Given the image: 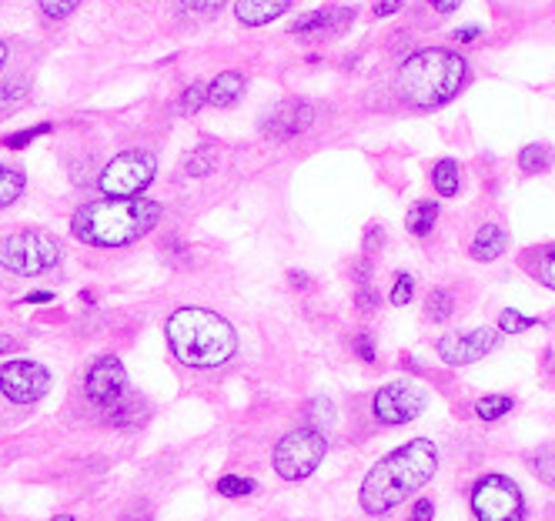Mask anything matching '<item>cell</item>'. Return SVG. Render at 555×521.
Masks as SVG:
<instances>
[{"mask_svg": "<svg viewBox=\"0 0 555 521\" xmlns=\"http://www.w3.org/2000/svg\"><path fill=\"white\" fill-rule=\"evenodd\" d=\"M452 311H455V298H452V291L435 288L432 294H428V301H425V314H428V318H432L435 324L449 321V318H452Z\"/></svg>", "mask_w": 555, "mask_h": 521, "instance_id": "d4e9b609", "label": "cell"}, {"mask_svg": "<svg viewBox=\"0 0 555 521\" xmlns=\"http://www.w3.org/2000/svg\"><path fill=\"white\" fill-rule=\"evenodd\" d=\"M27 97H31V87H27L24 77L4 81L0 84V114H11V111H17V107H24Z\"/></svg>", "mask_w": 555, "mask_h": 521, "instance_id": "cb8c5ba5", "label": "cell"}, {"mask_svg": "<svg viewBox=\"0 0 555 521\" xmlns=\"http://www.w3.org/2000/svg\"><path fill=\"white\" fill-rule=\"evenodd\" d=\"M24 188H27L24 171H17V167L0 164V211L11 208V204H17V198H21V194H24Z\"/></svg>", "mask_w": 555, "mask_h": 521, "instance_id": "7402d4cb", "label": "cell"}, {"mask_svg": "<svg viewBox=\"0 0 555 521\" xmlns=\"http://www.w3.org/2000/svg\"><path fill=\"white\" fill-rule=\"evenodd\" d=\"M505 248H509V234H505V231L499 228V224H482V228L475 231L469 254H472L475 261L492 264V261L502 258Z\"/></svg>", "mask_w": 555, "mask_h": 521, "instance_id": "ac0fdd59", "label": "cell"}, {"mask_svg": "<svg viewBox=\"0 0 555 521\" xmlns=\"http://www.w3.org/2000/svg\"><path fill=\"white\" fill-rule=\"evenodd\" d=\"M435 221H438L435 201H415L405 214V228L408 234H415V238H428V234L435 231Z\"/></svg>", "mask_w": 555, "mask_h": 521, "instance_id": "ffe728a7", "label": "cell"}, {"mask_svg": "<svg viewBox=\"0 0 555 521\" xmlns=\"http://www.w3.org/2000/svg\"><path fill=\"white\" fill-rule=\"evenodd\" d=\"M54 301V294L51 291H34V294H27L24 304H51Z\"/></svg>", "mask_w": 555, "mask_h": 521, "instance_id": "ee69618b", "label": "cell"}, {"mask_svg": "<svg viewBox=\"0 0 555 521\" xmlns=\"http://www.w3.org/2000/svg\"><path fill=\"white\" fill-rule=\"evenodd\" d=\"M469 81V64L445 47H425L415 51L398 71V94L415 111H435L459 97Z\"/></svg>", "mask_w": 555, "mask_h": 521, "instance_id": "277c9868", "label": "cell"}, {"mask_svg": "<svg viewBox=\"0 0 555 521\" xmlns=\"http://www.w3.org/2000/svg\"><path fill=\"white\" fill-rule=\"evenodd\" d=\"M412 298H415V278L412 274H395V284H392L388 301H392L395 308H405V304H412Z\"/></svg>", "mask_w": 555, "mask_h": 521, "instance_id": "d6a6232c", "label": "cell"}, {"mask_svg": "<svg viewBox=\"0 0 555 521\" xmlns=\"http://www.w3.org/2000/svg\"><path fill=\"white\" fill-rule=\"evenodd\" d=\"M428 4H432L438 14H455V11H459L462 0H428Z\"/></svg>", "mask_w": 555, "mask_h": 521, "instance_id": "7bdbcfd3", "label": "cell"}, {"mask_svg": "<svg viewBox=\"0 0 555 521\" xmlns=\"http://www.w3.org/2000/svg\"><path fill=\"white\" fill-rule=\"evenodd\" d=\"M61 264V241L51 231H17L0 241V268L17 278H41Z\"/></svg>", "mask_w": 555, "mask_h": 521, "instance_id": "5b68a950", "label": "cell"}, {"mask_svg": "<svg viewBox=\"0 0 555 521\" xmlns=\"http://www.w3.org/2000/svg\"><path fill=\"white\" fill-rule=\"evenodd\" d=\"M529 465H532V471H539L542 481H549V485L555 488V445H545L535 451V455L529 458Z\"/></svg>", "mask_w": 555, "mask_h": 521, "instance_id": "f1b7e54d", "label": "cell"}, {"mask_svg": "<svg viewBox=\"0 0 555 521\" xmlns=\"http://www.w3.org/2000/svg\"><path fill=\"white\" fill-rule=\"evenodd\" d=\"M291 4H295V0H238L235 17H238V24H245V27H265L271 21H278L285 11H291Z\"/></svg>", "mask_w": 555, "mask_h": 521, "instance_id": "e0dca14e", "label": "cell"}, {"mask_svg": "<svg viewBox=\"0 0 555 521\" xmlns=\"http://www.w3.org/2000/svg\"><path fill=\"white\" fill-rule=\"evenodd\" d=\"M432 518H435V505L428 498L415 501V508L408 511V521H432Z\"/></svg>", "mask_w": 555, "mask_h": 521, "instance_id": "f35d334b", "label": "cell"}, {"mask_svg": "<svg viewBox=\"0 0 555 521\" xmlns=\"http://www.w3.org/2000/svg\"><path fill=\"white\" fill-rule=\"evenodd\" d=\"M515 401L509 395H485L479 405H475V415H479L482 421H499L512 411Z\"/></svg>", "mask_w": 555, "mask_h": 521, "instance_id": "4316f807", "label": "cell"}, {"mask_svg": "<svg viewBox=\"0 0 555 521\" xmlns=\"http://www.w3.org/2000/svg\"><path fill=\"white\" fill-rule=\"evenodd\" d=\"M432 188L438 191V198H455L462 188V167L452 157H442L432 167Z\"/></svg>", "mask_w": 555, "mask_h": 521, "instance_id": "d6986e66", "label": "cell"}, {"mask_svg": "<svg viewBox=\"0 0 555 521\" xmlns=\"http://www.w3.org/2000/svg\"><path fill=\"white\" fill-rule=\"evenodd\" d=\"M171 355L188 368H221L235 358L238 331L208 308H178L164 324Z\"/></svg>", "mask_w": 555, "mask_h": 521, "instance_id": "3957f363", "label": "cell"}, {"mask_svg": "<svg viewBox=\"0 0 555 521\" xmlns=\"http://www.w3.org/2000/svg\"><path fill=\"white\" fill-rule=\"evenodd\" d=\"M101 411H104L107 425L118 428V431H134V428H141L144 421H148V405L138 398V391H128L124 398H118L114 405H107Z\"/></svg>", "mask_w": 555, "mask_h": 521, "instance_id": "2e32d148", "label": "cell"}, {"mask_svg": "<svg viewBox=\"0 0 555 521\" xmlns=\"http://www.w3.org/2000/svg\"><path fill=\"white\" fill-rule=\"evenodd\" d=\"M7 57H11V47H7L4 41H0V74H4V64H7Z\"/></svg>", "mask_w": 555, "mask_h": 521, "instance_id": "7dc6e473", "label": "cell"}, {"mask_svg": "<svg viewBox=\"0 0 555 521\" xmlns=\"http://www.w3.org/2000/svg\"><path fill=\"white\" fill-rule=\"evenodd\" d=\"M37 4H41V14L47 21H67L84 0H37Z\"/></svg>", "mask_w": 555, "mask_h": 521, "instance_id": "4dcf8cb0", "label": "cell"}, {"mask_svg": "<svg viewBox=\"0 0 555 521\" xmlns=\"http://www.w3.org/2000/svg\"><path fill=\"white\" fill-rule=\"evenodd\" d=\"M0 391L14 405H34L51 391V371L37 361H7L0 368Z\"/></svg>", "mask_w": 555, "mask_h": 521, "instance_id": "9c48e42d", "label": "cell"}, {"mask_svg": "<svg viewBox=\"0 0 555 521\" xmlns=\"http://www.w3.org/2000/svg\"><path fill=\"white\" fill-rule=\"evenodd\" d=\"M288 284H291V288H298V291H308L311 278H308V274H301V271H288Z\"/></svg>", "mask_w": 555, "mask_h": 521, "instance_id": "b9f144b4", "label": "cell"}, {"mask_svg": "<svg viewBox=\"0 0 555 521\" xmlns=\"http://www.w3.org/2000/svg\"><path fill=\"white\" fill-rule=\"evenodd\" d=\"M328 438L315 428H291L275 448V471L285 481H305L321 465Z\"/></svg>", "mask_w": 555, "mask_h": 521, "instance_id": "52a82bcc", "label": "cell"}, {"mask_svg": "<svg viewBox=\"0 0 555 521\" xmlns=\"http://www.w3.org/2000/svg\"><path fill=\"white\" fill-rule=\"evenodd\" d=\"M529 328H535V318H529V314H522V311H515V308L499 314V331H505V334H522V331H529Z\"/></svg>", "mask_w": 555, "mask_h": 521, "instance_id": "1f68e13d", "label": "cell"}, {"mask_svg": "<svg viewBox=\"0 0 555 521\" xmlns=\"http://www.w3.org/2000/svg\"><path fill=\"white\" fill-rule=\"evenodd\" d=\"M479 34H482V31H479V27H462V31H459V34H455V37H459V41H462V44H472V41H475V37H479Z\"/></svg>", "mask_w": 555, "mask_h": 521, "instance_id": "f6af8a7d", "label": "cell"}, {"mask_svg": "<svg viewBox=\"0 0 555 521\" xmlns=\"http://www.w3.org/2000/svg\"><path fill=\"white\" fill-rule=\"evenodd\" d=\"M51 131H54L51 121H44V124H37V127H24V131H17V134H7L4 137V147H11V151H21V147L34 144L37 137H44V134H51Z\"/></svg>", "mask_w": 555, "mask_h": 521, "instance_id": "83f0119b", "label": "cell"}, {"mask_svg": "<svg viewBox=\"0 0 555 521\" xmlns=\"http://www.w3.org/2000/svg\"><path fill=\"white\" fill-rule=\"evenodd\" d=\"M245 74L241 71H221L211 84H204V107H235L245 97Z\"/></svg>", "mask_w": 555, "mask_h": 521, "instance_id": "9a60e30c", "label": "cell"}, {"mask_svg": "<svg viewBox=\"0 0 555 521\" xmlns=\"http://www.w3.org/2000/svg\"><path fill=\"white\" fill-rule=\"evenodd\" d=\"M218 164H221L218 151H214L211 144H201L184 157V174H188V178H208V174L218 171Z\"/></svg>", "mask_w": 555, "mask_h": 521, "instance_id": "44dd1931", "label": "cell"}, {"mask_svg": "<svg viewBox=\"0 0 555 521\" xmlns=\"http://www.w3.org/2000/svg\"><path fill=\"white\" fill-rule=\"evenodd\" d=\"M495 344H499V331L472 328V331H462V334H445V338H438L435 351H438V358H442L445 365L462 368V365H475V361H482Z\"/></svg>", "mask_w": 555, "mask_h": 521, "instance_id": "8fae6325", "label": "cell"}, {"mask_svg": "<svg viewBox=\"0 0 555 521\" xmlns=\"http://www.w3.org/2000/svg\"><path fill=\"white\" fill-rule=\"evenodd\" d=\"M164 208L148 198H101L74 211L71 231L91 248H128L161 224Z\"/></svg>", "mask_w": 555, "mask_h": 521, "instance_id": "7a4b0ae2", "label": "cell"}, {"mask_svg": "<svg viewBox=\"0 0 555 521\" xmlns=\"http://www.w3.org/2000/svg\"><path fill=\"white\" fill-rule=\"evenodd\" d=\"M154 174H158V157L151 151H121L118 157H111L101 174H97V191L104 198H141L144 191L151 188Z\"/></svg>", "mask_w": 555, "mask_h": 521, "instance_id": "8992f818", "label": "cell"}, {"mask_svg": "<svg viewBox=\"0 0 555 521\" xmlns=\"http://www.w3.org/2000/svg\"><path fill=\"white\" fill-rule=\"evenodd\" d=\"M308 421H311L308 428H315V431H321V435H325L328 428H335L338 411H335V405H331L328 398H315V401L308 405Z\"/></svg>", "mask_w": 555, "mask_h": 521, "instance_id": "484cf974", "label": "cell"}, {"mask_svg": "<svg viewBox=\"0 0 555 521\" xmlns=\"http://www.w3.org/2000/svg\"><path fill=\"white\" fill-rule=\"evenodd\" d=\"M402 11V0H375V17H392Z\"/></svg>", "mask_w": 555, "mask_h": 521, "instance_id": "60d3db41", "label": "cell"}, {"mask_svg": "<svg viewBox=\"0 0 555 521\" xmlns=\"http://www.w3.org/2000/svg\"><path fill=\"white\" fill-rule=\"evenodd\" d=\"M11 351H17V341L7 338V334H0V355H11Z\"/></svg>", "mask_w": 555, "mask_h": 521, "instance_id": "bcb514c9", "label": "cell"}, {"mask_svg": "<svg viewBox=\"0 0 555 521\" xmlns=\"http://www.w3.org/2000/svg\"><path fill=\"white\" fill-rule=\"evenodd\" d=\"M372 411L382 425H408L425 411V391H418L408 381H395V385H385L378 391Z\"/></svg>", "mask_w": 555, "mask_h": 521, "instance_id": "30bf717a", "label": "cell"}, {"mask_svg": "<svg viewBox=\"0 0 555 521\" xmlns=\"http://www.w3.org/2000/svg\"><path fill=\"white\" fill-rule=\"evenodd\" d=\"M355 355L362 358L365 365H375V361H378L375 341H372V334H368V331H358V334H355Z\"/></svg>", "mask_w": 555, "mask_h": 521, "instance_id": "d590c367", "label": "cell"}, {"mask_svg": "<svg viewBox=\"0 0 555 521\" xmlns=\"http://www.w3.org/2000/svg\"><path fill=\"white\" fill-rule=\"evenodd\" d=\"M51 521H74L71 515H57V518H51Z\"/></svg>", "mask_w": 555, "mask_h": 521, "instance_id": "c3c4849f", "label": "cell"}, {"mask_svg": "<svg viewBox=\"0 0 555 521\" xmlns=\"http://www.w3.org/2000/svg\"><path fill=\"white\" fill-rule=\"evenodd\" d=\"M438 471V448L428 438H415L408 445L395 448L368 471L362 481V508L368 515H388L398 505H405L415 491H422Z\"/></svg>", "mask_w": 555, "mask_h": 521, "instance_id": "6da1fadb", "label": "cell"}, {"mask_svg": "<svg viewBox=\"0 0 555 521\" xmlns=\"http://www.w3.org/2000/svg\"><path fill=\"white\" fill-rule=\"evenodd\" d=\"M121 521H154V515H151V508H144V505H131V508L121 515Z\"/></svg>", "mask_w": 555, "mask_h": 521, "instance_id": "ab89813d", "label": "cell"}, {"mask_svg": "<svg viewBox=\"0 0 555 521\" xmlns=\"http://www.w3.org/2000/svg\"><path fill=\"white\" fill-rule=\"evenodd\" d=\"M255 491V481L251 478H241V475H225L218 478V495L221 498H245Z\"/></svg>", "mask_w": 555, "mask_h": 521, "instance_id": "f546056e", "label": "cell"}, {"mask_svg": "<svg viewBox=\"0 0 555 521\" xmlns=\"http://www.w3.org/2000/svg\"><path fill=\"white\" fill-rule=\"evenodd\" d=\"M355 24V7H321V11H308L288 27L291 37L298 41H325V37H342L348 27Z\"/></svg>", "mask_w": 555, "mask_h": 521, "instance_id": "5bb4252c", "label": "cell"}, {"mask_svg": "<svg viewBox=\"0 0 555 521\" xmlns=\"http://www.w3.org/2000/svg\"><path fill=\"white\" fill-rule=\"evenodd\" d=\"M552 147L549 144H525L519 151V167L525 174H542L552 167Z\"/></svg>", "mask_w": 555, "mask_h": 521, "instance_id": "603a6c76", "label": "cell"}, {"mask_svg": "<svg viewBox=\"0 0 555 521\" xmlns=\"http://www.w3.org/2000/svg\"><path fill=\"white\" fill-rule=\"evenodd\" d=\"M355 304L362 314H372L378 308V294L372 291V284H368V274L362 271V278H358V294H355Z\"/></svg>", "mask_w": 555, "mask_h": 521, "instance_id": "836d02e7", "label": "cell"}, {"mask_svg": "<svg viewBox=\"0 0 555 521\" xmlns=\"http://www.w3.org/2000/svg\"><path fill=\"white\" fill-rule=\"evenodd\" d=\"M204 107V84H191L181 91V114H198Z\"/></svg>", "mask_w": 555, "mask_h": 521, "instance_id": "e575fe53", "label": "cell"}, {"mask_svg": "<svg viewBox=\"0 0 555 521\" xmlns=\"http://www.w3.org/2000/svg\"><path fill=\"white\" fill-rule=\"evenodd\" d=\"M84 391L97 408H107V405H114L118 398L128 395L131 385H128V371H124L121 358H114V355L97 358L91 365V371H87Z\"/></svg>", "mask_w": 555, "mask_h": 521, "instance_id": "7c38bea8", "label": "cell"}, {"mask_svg": "<svg viewBox=\"0 0 555 521\" xmlns=\"http://www.w3.org/2000/svg\"><path fill=\"white\" fill-rule=\"evenodd\" d=\"M535 274H539V281L545 284V288L555 291V248H549L542 254V261H539V268H535Z\"/></svg>", "mask_w": 555, "mask_h": 521, "instance_id": "74e56055", "label": "cell"}, {"mask_svg": "<svg viewBox=\"0 0 555 521\" xmlns=\"http://www.w3.org/2000/svg\"><path fill=\"white\" fill-rule=\"evenodd\" d=\"M225 4H228V0H181L184 11H191V14H198V17H211V14H218Z\"/></svg>", "mask_w": 555, "mask_h": 521, "instance_id": "8d00e7d4", "label": "cell"}, {"mask_svg": "<svg viewBox=\"0 0 555 521\" xmlns=\"http://www.w3.org/2000/svg\"><path fill=\"white\" fill-rule=\"evenodd\" d=\"M472 511L479 521H522L525 501L515 481L505 475H485L472 488Z\"/></svg>", "mask_w": 555, "mask_h": 521, "instance_id": "ba28073f", "label": "cell"}, {"mask_svg": "<svg viewBox=\"0 0 555 521\" xmlns=\"http://www.w3.org/2000/svg\"><path fill=\"white\" fill-rule=\"evenodd\" d=\"M315 121V111H311L308 101H298V97H288V101H281L275 111L265 114V121H261V134L268 137L271 144H288L301 137Z\"/></svg>", "mask_w": 555, "mask_h": 521, "instance_id": "4fadbf2b", "label": "cell"}]
</instances>
